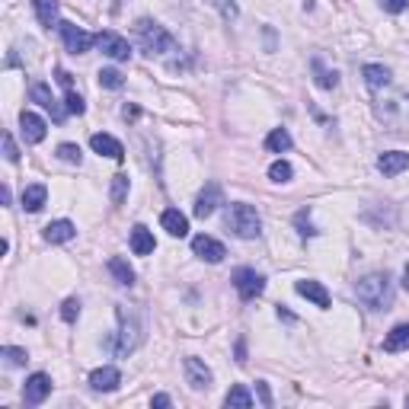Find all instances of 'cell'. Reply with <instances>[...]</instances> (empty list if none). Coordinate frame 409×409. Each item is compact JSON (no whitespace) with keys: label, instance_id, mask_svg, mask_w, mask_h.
Segmentation results:
<instances>
[{"label":"cell","instance_id":"1","mask_svg":"<svg viewBox=\"0 0 409 409\" xmlns=\"http://www.w3.org/2000/svg\"><path fill=\"white\" fill-rule=\"evenodd\" d=\"M355 294L371 310H390V304H393V281H390L387 272H371L355 285Z\"/></svg>","mask_w":409,"mask_h":409},{"label":"cell","instance_id":"2","mask_svg":"<svg viewBox=\"0 0 409 409\" xmlns=\"http://www.w3.org/2000/svg\"><path fill=\"white\" fill-rule=\"evenodd\" d=\"M227 227L234 230L240 240H253V236H259V230H262L259 211L246 202H234L227 208Z\"/></svg>","mask_w":409,"mask_h":409},{"label":"cell","instance_id":"3","mask_svg":"<svg viewBox=\"0 0 409 409\" xmlns=\"http://www.w3.org/2000/svg\"><path fill=\"white\" fill-rule=\"evenodd\" d=\"M138 38H141V48H144L147 55H170V51H176V38H173L160 23H153V19H141Z\"/></svg>","mask_w":409,"mask_h":409},{"label":"cell","instance_id":"4","mask_svg":"<svg viewBox=\"0 0 409 409\" xmlns=\"http://www.w3.org/2000/svg\"><path fill=\"white\" fill-rule=\"evenodd\" d=\"M144 332H141L138 313L128 310V307H119V342H115V355H131L141 345Z\"/></svg>","mask_w":409,"mask_h":409},{"label":"cell","instance_id":"5","mask_svg":"<svg viewBox=\"0 0 409 409\" xmlns=\"http://www.w3.org/2000/svg\"><path fill=\"white\" fill-rule=\"evenodd\" d=\"M234 288L243 300H253L266 291V278H262L256 268H236L234 272Z\"/></svg>","mask_w":409,"mask_h":409},{"label":"cell","instance_id":"6","mask_svg":"<svg viewBox=\"0 0 409 409\" xmlns=\"http://www.w3.org/2000/svg\"><path fill=\"white\" fill-rule=\"evenodd\" d=\"M58 29H61L64 48H67L70 55H83V51H89V45L96 42V36H89L87 29H80V26H74V23H61Z\"/></svg>","mask_w":409,"mask_h":409},{"label":"cell","instance_id":"7","mask_svg":"<svg viewBox=\"0 0 409 409\" xmlns=\"http://www.w3.org/2000/svg\"><path fill=\"white\" fill-rule=\"evenodd\" d=\"M96 45L102 48V55L112 58V61H128L131 58V45H128V38H121L119 32H99L96 36Z\"/></svg>","mask_w":409,"mask_h":409},{"label":"cell","instance_id":"8","mask_svg":"<svg viewBox=\"0 0 409 409\" xmlns=\"http://www.w3.org/2000/svg\"><path fill=\"white\" fill-rule=\"evenodd\" d=\"M182 371H185V383L192 390H208L211 387V368L202 361V358H185L182 361Z\"/></svg>","mask_w":409,"mask_h":409},{"label":"cell","instance_id":"9","mask_svg":"<svg viewBox=\"0 0 409 409\" xmlns=\"http://www.w3.org/2000/svg\"><path fill=\"white\" fill-rule=\"evenodd\" d=\"M48 393H51V377L48 374H32L29 381H26V387H23V400L29 403V406H38V403H45L48 400Z\"/></svg>","mask_w":409,"mask_h":409},{"label":"cell","instance_id":"10","mask_svg":"<svg viewBox=\"0 0 409 409\" xmlns=\"http://www.w3.org/2000/svg\"><path fill=\"white\" fill-rule=\"evenodd\" d=\"M192 253H195L198 259H204V262H221L224 256H227V249H224V243H217L214 236L198 234L195 240H192Z\"/></svg>","mask_w":409,"mask_h":409},{"label":"cell","instance_id":"11","mask_svg":"<svg viewBox=\"0 0 409 409\" xmlns=\"http://www.w3.org/2000/svg\"><path fill=\"white\" fill-rule=\"evenodd\" d=\"M217 204H224V195H221V185L217 182H208L202 189V195L195 198V217H211L217 211Z\"/></svg>","mask_w":409,"mask_h":409},{"label":"cell","instance_id":"12","mask_svg":"<svg viewBox=\"0 0 409 409\" xmlns=\"http://www.w3.org/2000/svg\"><path fill=\"white\" fill-rule=\"evenodd\" d=\"M119 383H121V374L112 364H102V368H96L93 374H89V387H93L96 393H112Z\"/></svg>","mask_w":409,"mask_h":409},{"label":"cell","instance_id":"13","mask_svg":"<svg viewBox=\"0 0 409 409\" xmlns=\"http://www.w3.org/2000/svg\"><path fill=\"white\" fill-rule=\"evenodd\" d=\"M19 131H23L26 144H42L48 128H45V121L36 112H19Z\"/></svg>","mask_w":409,"mask_h":409},{"label":"cell","instance_id":"14","mask_svg":"<svg viewBox=\"0 0 409 409\" xmlns=\"http://www.w3.org/2000/svg\"><path fill=\"white\" fill-rule=\"evenodd\" d=\"M29 96H32V102H38V106H42V109H48V112L55 115V121H64V115H67V109H61V106H58V99H55V96H51V89L45 87V83H32Z\"/></svg>","mask_w":409,"mask_h":409},{"label":"cell","instance_id":"15","mask_svg":"<svg viewBox=\"0 0 409 409\" xmlns=\"http://www.w3.org/2000/svg\"><path fill=\"white\" fill-rule=\"evenodd\" d=\"M406 166H409V153L406 151H387V153L377 157V170H381L383 176H400Z\"/></svg>","mask_w":409,"mask_h":409},{"label":"cell","instance_id":"16","mask_svg":"<svg viewBox=\"0 0 409 409\" xmlns=\"http://www.w3.org/2000/svg\"><path fill=\"white\" fill-rule=\"evenodd\" d=\"M298 294L300 298H307V300H313V304L320 307V310H326V307H329V291H326L323 285H320V281H313V278H304V281H298Z\"/></svg>","mask_w":409,"mask_h":409},{"label":"cell","instance_id":"17","mask_svg":"<svg viewBox=\"0 0 409 409\" xmlns=\"http://www.w3.org/2000/svg\"><path fill=\"white\" fill-rule=\"evenodd\" d=\"M89 147H93L99 157H112V160H121V157H125V147H121L119 141L112 138V134H102V131L89 138Z\"/></svg>","mask_w":409,"mask_h":409},{"label":"cell","instance_id":"18","mask_svg":"<svg viewBox=\"0 0 409 409\" xmlns=\"http://www.w3.org/2000/svg\"><path fill=\"white\" fill-rule=\"evenodd\" d=\"M160 224H163V230L170 236H185V234H189V217H185L179 208H166L163 214H160Z\"/></svg>","mask_w":409,"mask_h":409},{"label":"cell","instance_id":"19","mask_svg":"<svg viewBox=\"0 0 409 409\" xmlns=\"http://www.w3.org/2000/svg\"><path fill=\"white\" fill-rule=\"evenodd\" d=\"M153 249H157V240H153V234L144 227V224H138V227L131 230V253H134V256H151Z\"/></svg>","mask_w":409,"mask_h":409},{"label":"cell","instance_id":"20","mask_svg":"<svg viewBox=\"0 0 409 409\" xmlns=\"http://www.w3.org/2000/svg\"><path fill=\"white\" fill-rule=\"evenodd\" d=\"M409 349V323H400L383 336V351H406Z\"/></svg>","mask_w":409,"mask_h":409},{"label":"cell","instance_id":"21","mask_svg":"<svg viewBox=\"0 0 409 409\" xmlns=\"http://www.w3.org/2000/svg\"><path fill=\"white\" fill-rule=\"evenodd\" d=\"M45 198H48V189H45L42 182L26 185V189H23V208L29 211V214H36V211H42Z\"/></svg>","mask_w":409,"mask_h":409},{"label":"cell","instance_id":"22","mask_svg":"<svg viewBox=\"0 0 409 409\" xmlns=\"http://www.w3.org/2000/svg\"><path fill=\"white\" fill-rule=\"evenodd\" d=\"M32 10H36L38 23H42L45 29L61 26V23H58V0H32Z\"/></svg>","mask_w":409,"mask_h":409},{"label":"cell","instance_id":"23","mask_svg":"<svg viewBox=\"0 0 409 409\" xmlns=\"http://www.w3.org/2000/svg\"><path fill=\"white\" fill-rule=\"evenodd\" d=\"M74 234H77V227L70 221H51L48 227H45V240L48 243H67V240H74Z\"/></svg>","mask_w":409,"mask_h":409},{"label":"cell","instance_id":"24","mask_svg":"<svg viewBox=\"0 0 409 409\" xmlns=\"http://www.w3.org/2000/svg\"><path fill=\"white\" fill-rule=\"evenodd\" d=\"M361 74H364V83H368V87H387L390 83V70L383 67V64H364L361 67Z\"/></svg>","mask_w":409,"mask_h":409},{"label":"cell","instance_id":"25","mask_svg":"<svg viewBox=\"0 0 409 409\" xmlns=\"http://www.w3.org/2000/svg\"><path fill=\"white\" fill-rule=\"evenodd\" d=\"M224 406L227 409H249L253 406V396H249V390L243 387V383H236V387H230V393L224 396Z\"/></svg>","mask_w":409,"mask_h":409},{"label":"cell","instance_id":"26","mask_svg":"<svg viewBox=\"0 0 409 409\" xmlns=\"http://www.w3.org/2000/svg\"><path fill=\"white\" fill-rule=\"evenodd\" d=\"M109 272H112V278L119 281V285H131V281H134V268L128 266L125 259H119V256L109 259Z\"/></svg>","mask_w":409,"mask_h":409},{"label":"cell","instance_id":"27","mask_svg":"<svg viewBox=\"0 0 409 409\" xmlns=\"http://www.w3.org/2000/svg\"><path fill=\"white\" fill-rule=\"evenodd\" d=\"M288 147H291V134H288L285 128H275V131H268V138H266V151H272V153H285Z\"/></svg>","mask_w":409,"mask_h":409},{"label":"cell","instance_id":"28","mask_svg":"<svg viewBox=\"0 0 409 409\" xmlns=\"http://www.w3.org/2000/svg\"><path fill=\"white\" fill-rule=\"evenodd\" d=\"M96 77H99V87H106V89H121V87H125V77H121L119 70H112V67H102Z\"/></svg>","mask_w":409,"mask_h":409},{"label":"cell","instance_id":"29","mask_svg":"<svg viewBox=\"0 0 409 409\" xmlns=\"http://www.w3.org/2000/svg\"><path fill=\"white\" fill-rule=\"evenodd\" d=\"M291 176H294V170L288 160H275V163L268 166V179H272V182H288Z\"/></svg>","mask_w":409,"mask_h":409},{"label":"cell","instance_id":"30","mask_svg":"<svg viewBox=\"0 0 409 409\" xmlns=\"http://www.w3.org/2000/svg\"><path fill=\"white\" fill-rule=\"evenodd\" d=\"M313 70H317V87H323V89H332L339 83V74L336 70H326L320 61H313Z\"/></svg>","mask_w":409,"mask_h":409},{"label":"cell","instance_id":"31","mask_svg":"<svg viewBox=\"0 0 409 409\" xmlns=\"http://www.w3.org/2000/svg\"><path fill=\"white\" fill-rule=\"evenodd\" d=\"M0 355L6 358V364H10V368H19V364H26V349H16V345H4V351H0Z\"/></svg>","mask_w":409,"mask_h":409},{"label":"cell","instance_id":"32","mask_svg":"<svg viewBox=\"0 0 409 409\" xmlns=\"http://www.w3.org/2000/svg\"><path fill=\"white\" fill-rule=\"evenodd\" d=\"M125 195H128V176H125V173H119V176H112V202L121 204V202H125Z\"/></svg>","mask_w":409,"mask_h":409},{"label":"cell","instance_id":"33","mask_svg":"<svg viewBox=\"0 0 409 409\" xmlns=\"http://www.w3.org/2000/svg\"><path fill=\"white\" fill-rule=\"evenodd\" d=\"M64 109H67V115H83V96L74 93V89H67V99H64Z\"/></svg>","mask_w":409,"mask_h":409},{"label":"cell","instance_id":"34","mask_svg":"<svg viewBox=\"0 0 409 409\" xmlns=\"http://www.w3.org/2000/svg\"><path fill=\"white\" fill-rule=\"evenodd\" d=\"M208 4L214 6V10L221 13L224 19H236V13H240V10H236V4H234V0H208Z\"/></svg>","mask_w":409,"mask_h":409},{"label":"cell","instance_id":"35","mask_svg":"<svg viewBox=\"0 0 409 409\" xmlns=\"http://www.w3.org/2000/svg\"><path fill=\"white\" fill-rule=\"evenodd\" d=\"M61 317L67 320V323H74V320L80 317V300H77V298H67V300H64V307H61Z\"/></svg>","mask_w":409,"mask_h":409},{"label":"cell","instance_id":"36","mask_svg":"<svg viewBox=\"0 0 409 409\" xmlns=\"http://www.w3.org/2000/svg\"><path fill=\"white\" fill-rule=\"evenodd\" d=\"M58 157L67 160V163H80V147H77V144H61V147H58Z\"/></svg>","mask_w":409,"mask_h":409},{"label":"cell","instance_id":"37","mask_svg":"<svg viewBox=\"0 0 409 409\" xmlns=\"http://www.w3.org/2000/svg\"><path fill=\"white\" fill-rule=\"evenodd\" d=\"M4 157L10 160V163H16V160H19V151H16V144H13V134L10 131L4 134Z\"/></svg>","mask_w":409,"mask_h":409},{"label":"cell","instance_id":"38","mask_svg":"<svg viewBox=\"0 0 409 409\" xmlns=\"http://www.w3.org/2000/svg\"><path fill=\"white\" fill-rule=\"evenodd\" d=\"M381 6H383L387 13H403V10L409 6V0H381Z\"/></svg>","mask_w":409,"mask_h":409},{"label":"cell","instance_id":"39","mask_svg":"<svg viewBox=\"0 0 409 409\" xmlns=\"http://www.w3.org/2000/svg\"><path fill=\"white\" fill-rule=\"evenodd\" d=\"M298 227H300V234H304V236H313V234H317V230H313L310 224H307V214H304V211L298 214Z\"/></svg>","mask_w":409,"mask_h":409},{"label":"cell","instance_id":"40","mask_svg":"<svg viewBox=\"0 0 409 409\" xmlns=\"http://www.w3.org/2000/svg\"><path fill=\"white\" fill-rule=\"evenodd\" d=\"M151 406L166 409V406H170V396H166V393H157V396H153V400H151Z\"/></svg>","mask_w":409,"mask_h":409},{"label":"cell","instance_id":"41","mask_svg":"<svg viewBox=\"0 0 409 409\" xmlns=\"http://www.w3.org/2000/svg\"><path fill=\"white\" fill-rule=\"evenodd\" d=\"M259 396H262V403H266V406H272V396H268V387H266V383H259Z\"/></svg>","mask_w":409,"mask_h":409},{"label":"cell","instance_id":"42","mask_svg":"<svg viewBox=\"0 0 409 409\" xmlns=\"http://www.w3.org/2000/svg\"><path fill=\"white\" fill-rule=\"evenodd\" d=\"M121 115H125V119H138V109H134V106H125V109H121Z\"/></svg>","mask_w":409,"mask_h":409},{"label":"cell","instance_id":"43","mask_svg":"<svg viewBox=\"0 0 409 409\" xmlns=\"http://www.w3.org/2000/svg\"><path fill=\"white\" fill-rule=\"evenodd\" d=\"M403 288H406V291H409V266L403 268Z\"/></svg>","mask_w":409,"mask_h":409},{"label":"cell","instance_id":"44","mask_svg":"<svg viewBox=\"0 0 409 409\" xmlns=\"http://www.w3.org/2000/svg\"><path fill=\"white\" fill-rule=\"evenodd\" d=\"M406 406H409V396H406Z\"/></svg>","mask_w":409,"mask_h":409}]
</instances>
